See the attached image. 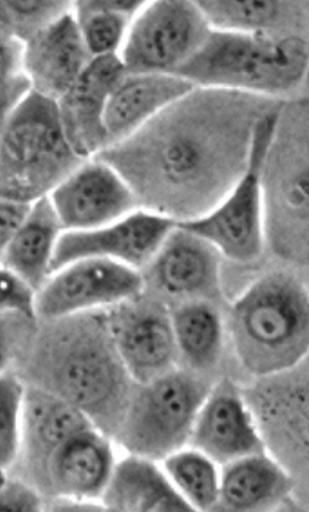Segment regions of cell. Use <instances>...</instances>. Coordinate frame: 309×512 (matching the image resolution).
<instances>
[{"label": "cell", "instance_id": "cell-1", "mask_svg": "<svg viewBox=\"0 0 309 512\" xmlns=\"http://www.w3.org/2000/svg\"><path fill=\"white\" fill-rule=\"evenodd\" d=\"M196 87L97 159L120 174L139 208L182 221L211 212L246 170L256 124L278 103Z\"/></svg>", "mask_w": 309, "mask_h": 512}, {"label": "cell", "instance_id": "cell-2", "mask_svg": "<svg viewBox=\"0 0 309 512\" xmlns=\"http://www.w3.org/2000/svg\"><path fill=\"white\" fill-rule=\"evenodd\" d=\"M55 322L34 352L31 372L37 382L32 386L77 406L103 433L116 432L131 399L132 378L116 352L107 318L83 313Z\"/></svg>", "mask_w": 309, "mask_h": 512}, {"label": "cell", "instance_id": "cell-3", "mask_svg": "<svg viewBox=\"0 0 309 512\" xmlns=\"http://www.w3.org/2000/svg\"><path fill=\"white\" fill-rule=\"evenodd\" d=\"M229 330L238 362L249 374L261 378L297 368L309 349L306 285L287 272L258 279L233 302Z\"/></svg>", "mask_w": 309, "mask_h": 512}, {"label": "cell", "instance_id": "cell-4", "mask_svg": "<svg viewBox=\"0 0 309 512\" xmlns=\"http://www.w3.org/2000/svg\"><path fill=\"white\" fill-rule=\"evenodd\" d=\"M308 68V45L299 36L213 29L200 49L174 75L197 87L281 95L301 84Z\"/></svg>", "mask_w": 309, "mask_h": 512}, {"label": "cell", "instance_id": "cell-5", "mask_svg": "<svg viewBox=\"0 0 309 512\" xmlns=\"http://www.w3.org/2000/svg\"><path fill=\"white\" fill-rule=\"evenodd\" d=\"M85 161L64 135L56 101L29 91L0 139V197L32 205Z\"/></svg>", "mask_w": 309, "mask_h": 512}, {"label": "cell", "instance_id": "cell-6", "mask_svg": "<svg viewBox=\"0 0 309 512\" xmlns=\"http://www.w3.org/2000/svg\"><path fill=\"white\" fill-rule=\"evenodd\" d=\"M282 104L261 116L255 126L246 170L227 195L211 212L178 223L237 263L258 260L265 246V207L262 176L268 150L276 133Z\"/></svg>", "mask_w": 309, "mask_h": 512}, {"label": "cell", "instance_id": "cell-7", "mask_svg": "<svg viewBox=\"0 0 309 512\" xmlns=\"http://www.w3.org/2000/svg\"><path fill=\"white\" fill-rule=\"evenodd\" d=\"M141 386L128 401L116 438L128 453L159 461L190 440L209 389L197 377L174 369Z\"/></svg>", "mask_w": 309, "mask_h": 512}, {"label": "cell", "instance_id": "cell-8", "mask_svg": "<svg viewBox=\"0 0 309 512\" xmlns=\"http://www.w3.org/2000/svg\"><path fill=\"white\" fill-rule=\"evenodd\" d=\"M290 131L279 115L266 157L264 188L265 237L282 258L308 260V125Z\"/></svg>", "mask_w": 309, "mask_h": 512}, {"label": "cell", "instance_id": "cell-9", "mask_svg": "<svg viewBox=\"0 0 309 512\" xmlns=\"http://www.w3.org/2000/svg\"><path fill=\"white\" fill-rule=\"evenodd\" d=\"M211 31L196 2L159 0L139 11L120 58L128 75L174 74L196 54Z\"/></svg>", "mask_w": 309, "mask_h": 512}, {"label": "cell", "instance_id": "cell-10", "mask_svg": "<svg viewBox=\"0 0 309 512\" xmlns=\"http://www.w3.org/2000/svg\"><path fill=\"white\" fill-rule=\"evenodd\" d=\"M138 270L108 259H81L52 273L36 294L37 317L57 320L141 298Z\"/></svg>", "mask_w": 309, "mask_h": 512}, {"label": "cell", "instance_id": "cell-11", "mask_svg": "<svg viewBox=\"0 0 309 512\" xmlns=\"http://www.w3.org/2000/svg\"><path fill=\"white\" fill-rule=\"evenodd\" d=\"M177 221L139 208L114 223L89 231H64L57 242L52 273L81 259H108L132 267L148 266Z\"/></svg>", "mask_w": 309, "mask_h": 512}, {"label": "cell", "instance_id": "cell-12", "mask_svg": "<svg viewBox=\"0 0 309 512\" xmlns=\"http://www.w3.org/2000/svg\"><path fill=\"white\" fill-rule=\"evenodd\" d=\"M93 159L83 162L49 195L63 231L102 228L139 209L120 174L106 162Z\"/></svg>", "mask_w": 309, "mask_h": 512}, {"label": "cell", "instance_id": "cell-13", "mask_svg": "<svg viewBox=\"0 0 309 512\" xmlns=\"http://www.w3.org/2000/svg\"><path fill=\"white\" fill-rule=\"evenodd\" d=\"M110 336L133 382L145 384L173 370L178 356L171 316L138 299L113 307Z\"/></svg>", "mask_w": 309, "mask_h": 512}, {"label": "cell", "instance_id": "cell-14", "mask_svg": "<svg viewBox=\"0 0 309 512\" xmlns=\"http://www.w3.org/2000/svg\"><path fill=\"white\" fill-rule=\"evenodd\" d=\"M127 75L119 55L93 57L56 102L64 135L81 159L90 160L108 148L104 112L110 95Z\"/></svg>", "mask_w": 309, "mask_h": 512}, {"label": "cell", "instance_id": "cell-15", "mask_svg": "<svg viewBox=\"0 0 309 512\" xmlns=\"http://www.w3.org/2000/svg\"><path fill=\"white\" fill-rule=\"evenodd\" d=\"M192 447L225 465L264 452L265 444L243 395L230 381L208 392L190 435Z\"/></svg>", "mask_w": 309, "mask_h": 512}, {"label": "cell", "instance_id": "cell-16", "mask_svg": "<svg viewBox=\"0 0 309 512\" xmlns=\"http://www.w3.org/2000/svg\"><path fill=\"white\" fill-rule=\"evenodd\" d=\"M92 58L77 20L67 13L23 44V74L31 84V91L57 102Z\"/></svg>", "mask_w": 309, "mask_h": 512}, {"label": "cell", "instance_id": "cell-17", "mask_svg": "<svg viewBox=\"0 0 309 512\" xmlns=\"http://www.w3.org/2000/svg\"><path fill=\"white\" fill-rule=\"evenodd\" d=\"M221 256L213 244L177 224L149 264L151 277L163 293L207 300L219 294Z\"/></svg>", "mask_w": 309, "mask_h": 512}, {"label": "cell", "instance_id": "cell-18", "mask_svg": "<svg viewBox=\"0 0 309 512\" xmlns=\"http://www.w3.org/2000/svg\"><path fill=\"white\" fill-rule=\"evenodd\" d=\"M115 463L106 433L91 426L74 434L52 453L43 479L57 498L92 503L101 499Z\"/></svg>", "mask_w": 309, "mask_h": 512}, {"label": "cell", "instance_id": "cell-19", "mask_svg": "<svg viewBox=\"0 0 309 512\" xmlns=\"http://www.w3.org/2000/svg\"><path fill=\"white\" fill-rule=\"evenodd\" d=\"M91 426L95 424L77 406L45 389L26 386L17 462L23 461L28 471L43 476L52 453L74 434Z\"/></svg>", "mask_w": 309, "mask_h": 512}, {"label": "cell", "instance_id": "cell-20", "mask_svg": "<svg viewBox=\"0 0 309 512\" xmlns=\"http://www.w3.org/2000/svg\"><path fill=\"white\" fill-rule=\"evenodd\" d=\"M196 87L174 74L127 75L110 95L104 112L108 147L133 135Z\"/></svg>", "mask_w": 309, "mask_h": 512}, {"label": "cell", "instance_id": "cell-21", "mask_svg": "<svg viewBox=\"0 0 309 512\" xmlns=\"http://www.w3.org/2000/svg\"><path fill=\"white\" fill-rule=\"evenodd\" d=\"M99 502L115 512L194 511L153 459L132 453L115 463Z\"/></svg>", "mask_w": 309, "mask_h": 512}, {"label": "cell", "instance_id": "cell-22", "mask_svg": "<svg viewBox=\"0 0 309 512\" xmlns=\"http://www.w3.org/2000/svg\"><path fill=\"white\" fill-rule=\"evenodd\" d=\"M63 232L49 196L42 197L29 207L0 266L37 294L51 276L52 259Z\"/></svg>", "mask_w": 309, "mask_h": 512}, {"label": "cell", "instance_id": "cell-23", "mask_svg": "<svg viewBox=\"0 0 309 512\" xmlns=\"http://www.w3.org/2000/svg\"><path fill=\"white\" fill-rule=\"evenodd\" d=\"M290 490L289 474L264 451L224 465L219 503L231 511L259 510L278 502Z\"/></svg>", "mask_w": 309, "mask_h": 512}, {"label": "cell", "instance_id": "cell-24", "mask_svg": "<svg viewBox=\"0 0 309 512\" xmlns=\"http://www.w3.org/2000/svg\"><path fill=\"white\" fill-rule=\"evenodd\" d=\"M178 354L197 370L213 368L224 345V325L207 300H188L171 314Z\"/></svg>", "mask_w": 309, "mask_h": 512}, {"label": "cell", "instance_id": "cell-25", "mask_svg": "<svg viewBox=\"0 0 309 512\" xmlns=\"http://www.w3.org/2000/svg\"><path fill=\"white\" fill-rule=\"evenodd\" d=\"M144 4L126 0H85L75 3L73 15L92 57L116 54L124 42L128 23Z\"/></svg>", "mask_w": 309, "mask_h": 512}, {"label": "cell", "instance_id": "cell-26", "mask_svg": "<svg viewBox=\"0 0 309 512\" xmlns=\"http://www.w3.org/2000/svg\"><path fill=\"white\" fill-rule=\"evenodd\" d=\"M163 471L192 510H212L219 504L217 463L196 448H180L163 459Z\"/></svg>", "mask_w": 309, "mask_h": 512}, {"label": "cell", "instance_id": "cell-27", "mask_svg": "<svg viewBox=\"0 0 309 512\" xmlns=\"http://www.w3.org/2000/svg\"><path fill=\"white\" fill-rule=\"evenodd\" d=\"M209 25L219 31L258 33L271 37L268 31L287 27L290 5L281 2H196Z\"/></svg>", "mask_w": 309, "mask_h": 512}, {"label": "cell", "instance_id": "cell-28", "mask_svg": "<svg viewBox=\"0 0 309 512\" xmlns=\"http://www.w3.org/2000/svg\"><path fill=\"white\" fill-rule=\"evenodd\" d=\"M26 383L14 371L0 375V476L15 467L21 450Z\"/></svg>", "mask_w": 309, "mask_h": 512}, {"label": "cell", "instance_id": "cell-29", "mask_svg": "<svg viewBox=\"0 0 309 512\" xmlns=\"http://www.w3.org/2000/svg\"><path fill=\"white\" fill-rule=\"evenodd\" d=\"M13 36L25 44L50 23L69 13L67 2H4Z\"/></svg>", "mask_w": 309, "mask_h": 512}, {"label": "cell", "instance_id": "cell-30", "mask_svg": "<svg viewBox=\"0 0 309 512\" xmlns=\"http://www.w3.org/2000/svg\"><path fill=\"white\" fill-rule=\"evenodd\" d=\"M32 320L21 313L0 312V375L11 371V365L20 356Z\"/></svg>", "mask_w": 309, "mask_h": 512}, {"label": "cell", "instance_id": "cell-31", "mask_svg": "<svg viewBox=\"0 0 309 512\" xmlns=\"http://www.w3.org/2000/svg\"><path fill=\"white\" fill-rule=\"evenodd\" d=\"M0 312H17L36 319V293L14 275L0 266Z\"/></svg>", "mask_w": 309, "mask_h": 512}, {"label": "cell", "instance_id": "cell-32", "mask_svg": "<svg viewBox=\"0 0 309 512\" xmlns=\"http://www.w3.org/2000/svg\"><path fill=\"white\" fill-rule=\"evenodd\" d=\"M43 498L37 488L16 477L0 476V511L37 512L42 510Z\"/></svg>", "mask_w": 309, "mask_h": 512}, {"label": "cell", "instance_id": "cell-33", "mask_svg": "<svg viewBox=\"0 0 309 512\" xmlns=\"http://www.w3.org/2000/svg\"><path fill=\"white\" fill-rule=\"evenodd\" d=\"M31 205L0 197V263Z\"/></svg>", "mask_w": 309, "mask_h": 512}, {"label": "cell", "instance_id": "cell-34", "mask_svg": "<svg viewBox=\"0 0 309 512\" xmlns=\"http://www.w3.org/2000/svg\"><path fill=\"white\" fill-rule=\"evenodd\" d=\"M29 91H31V84L23 73L0 86V139H2L11 114Z\"/></svg>", "mask_w": 309, "mask_h": 512}, {"label": "cell", "instance_id": "cell-35", "mask_svg": "<svg viewBox=\"0 0 309 512\" xmlns=\"http://www.w3.org/2000/svg\"><path fill=\"white\" fill-rule=\"evenodd\" d=\"M23 43L16 38H0V86L19 75L22 67Z\"/></svg>", "mask_w": 309, "mask_h": 512}, {"label": "cell", "instance_id": "cell-36", "mask_svg": "<svg viewBox=\"0 0 309 512\" xmlns=\"http://www.w3.org/2000/svg\"><path fill=\"white\" fill-rule=\"evenodd\" d=\"M0 38H14L10 17L4 2H0Z\"/></svg>", "mask_w": 309, "mask_h": 512}]
</instances>
